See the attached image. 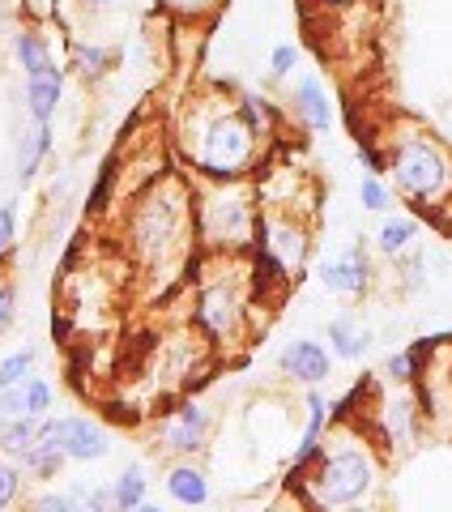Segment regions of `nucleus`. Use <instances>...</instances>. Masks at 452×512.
Instances as JSON below:
<instances>
[{"mask_svg": "<svg viewBox=\"0 0 452 512\" xmlns=\"http://www.w3.org/2000/svg\"><path fill=\"white\" fill-rule=\"evenodd\" d=\"M197 244V188L180 171H158L124 218V248L141 274L175 278Z\"/></svg>", "mask_w": 452, "mask_h": 512, "instance_id": "f257e3e1", "label": "nucleus"}, {"mask_svg": "<svg viewBox=\"0 0 452 512\" xmlns=\"http://www.w3.org/2000/svg\"><path fill=\"white\" fill-rule=\"evenodd\" d=\"M380 440H367L359 427L329 423L325 448L312 461V470L299 478V495L308 508H354L367 504L380 483Z\"/></svg>", "mask_w": 452, "mask_h": 512, "instance_id": "f03ea898", "label": "nucleus"}, {"mask_svg": "<svg viewBox=\"0 0 452 512\" xmlns=\"http://www.w3.org/2000/svg\"><path fill=\"white\" fill-rule=\"evenodd\" d=\"M180 150L201 180H244L261 158V137L235 107L192 103L180 124Z\"/></svg>", "mask_w": 452, "mask_h": 512, "instance_id": "7ed1b4c3", "label": "nucleus"}, {"mask_svg": "<svg viewBox=\"0 0 452 512\" xmlns=\"http://www.w3.org/2000/svg\"><path fill=\"white\" fill-rule=\"evenodd\" d=\"M384 158H389V180L406 197L418 214H444L452 201V150L427 128H397L384 141Z\"/></svg>", "mask_w": 452, "mask_h": 512, "instance_id": "20e7f679", "label": "nucleus"}, {"mask_svg": "<svg viewBox=\"0 0 452 512\" xmlns=\"http://www.w3.org/2000/svg\"><path fill=\"white\" fill-rule=\"evenodd\" d=\"M256 218H261V192L248 184V175L209 180V188L197 192V244L205 252H248L256 239Z\"/></svg>", "mask_w": 452, "mask_h": 512, "instance_id": "39448f33", "label": "nucleus"}, {"mask_svg": "<svg viewBox=\"0 0 452 512\" xmlns=\"http://www.w3.org/2000/svg\"><path fill=\"white\" fill-rule=\"evenodd\" d=\"M192 325L201 329L209 346H235L248 329V295L239 291V282L214 278L205 282L197 299H192Z\"/></svg>", "mask_w": 452, "mask_h": 512, "instance_id": "423d86ee", "label": "nucleus"}, {"mask_svg": "<svg viewBox=\"0 0 452 512\" xmlns=\"http://www.w3.org/2000/svg\"><path fill=\"white\" fill-rule=\"evenodd\" d=\"M252 248H265L269 256H278V261L290 269V278H299L303 269H308V256H312V227L295 205H261Z\"/></svg>", "mask_w": 452, "mask_h": 512, "instance_id": "0eeeda50", "label": "nucleus"}, {"mask_svg": "<svg viewBox=\"0 0 452 512\" xmlns=\"http://www.w3.org/2000/svg\"><path fill=\"white\" fill-rule=\"evenodd\" d=\"M209 427H214V414L201 402H180L154 423V448L167 457H197L209 440Z\"/></svg>", "mask_w": 452, "mask_h": 512, "instance_id": "6e6552de", "label": "nucleus"}, {"mask_svg": "<svg viewBox=\"0 0 452 512\" xmlns=\"http://www.w3.org/2000/svg\"><path fill=\"white\" fill-rule=\"evenodd\" d=\"M43 431L56 436V444L69 453V461H82V466L103 461L111 453V436L94 419H86V414H47Z\"/></svg>", "mask_w": 452, "mask_h": 512, "instance_id": "1a4fd4ad", "label": "nucleus"}, {"mask_svg": "<svg viewBox=\"0 0 452 512\" xmlns=\"http://www.w3.org/2000/svg\"><path fill=\"white\" fill-rule=\"evenodd\" d=\"M316 278L325 291L342 295V299H363L367 286H371V261H367V248L363 244H350L346 252L337 256H320L316 261Z\"/></svg>", "mask_w": 452, "mask_h": 512, "instance_id": "9d476101", "label": "nucleus"}, {"mask_svg": "<svg viewBox=\"0 0 452 512\" xmlns=\"http://www.w3.org/2000/svg\"><path fill=\"white\" fill-rule=\"evenodd\" d=\"M397 397H389V402H380L376 410V440L389 444L393 453H406V448H414L418 440V423H423V406H418V397L410 393V384H397Z\"/></svg>", "mask_w": 452, "mask_h": 512, "instance_id": "9b49d317", "label": "nucleus"}, {"mask_svg": "<svg viewBox=\"0 0 452 512\" xmlns=\"http://www.w3.org/2000/svg\"><path fill=\"white\" fill-rule=\"evenodd\" d=\"M278 372L286 380L303 384V389H312V384H325L333 376V350L316 338H290L278 355Z\"/></svg>", "mask_w": 452, "mask_h": 512, "instance_id": "f8f14e48", "label": "nucleus"}, {"mask_svg": "<svg viewBox=\"0 0 452 512\" xmlns=\"http://www.w3.org/2000/svg\"><path fill=\"white\" fill-rule=\"evenodd\" d=\"M290 111L295 120L308 128V133H329L333 128V103H329V90L316 73H303L295 86H290Z\"/></svg>", "mask_w": 452, "mask_h": 512, "instance_id": "ddd939ff", "label": "nucleus"}, {"mask_svg": "<svg viewBox=\"0 0 452 512\" xmlns=\"http://www.w3.org/2000/svg\"><path fill=\"white\" fill-rule=\"evenodd\" d=\"M163 491H167V500L184 504V508L209 504V478H205V470L192 457H175V466L163 478Z\"/></svg>", "mask_w": 452, "mask_h": 512, "instance_id": "4468645a", "label": "nucleus"}, {"mask_svg": "<svg viewBox=\"0 0 452 512\" xmlns=\"http://www.w3.org/2000/svg\"><path fill=\"white\" fill-rule=\"evenodd\" d=\"M60 99H64V69L56 60L47 64L43 73L26 77V111H30V120H47V124H52Z\"/></svg>", "mask_w": 452, "mask_h": 512, "instance_id": "2eb2a0df", "label": "nucleus"}, {"mask_svg": "<svg viewBox=\"0 0 452 512\" xmlns=\"http://www.w3.org/2000/svg\"><path fill=\"white\" fill-rule=\"evenodd\" d=\"M52 154V124L47 120H30L18 137V188H26L39 175L43 158Z\"/></svg>", "mask_w": 452, "mask_h": 512, "instance_id": "dca6fc26", "label": "nucleus"}, {"mask_svg": "<svg viewBox=\"0 0 452 512\" xmlns=\"http://www.w3.org/2000/svg\"><path fill=\"white\" fill-rule=\"evenodd\" d=\"M64 466H69V453H64V448L56 444V436H47V431L22 453V470L30 478H39V483H56Z\"/></svg>", "mask_w": 452, "mask_h": 512, "instance_id": "f3484780", "label": "nucleus"}, {"mask_svg": "<svg viewBox=\"0 0 452 512\" xmlns=\"http://www.w3.org/2000/svg\"><path fill=\"white\" fill-rule=\"evenodd\" d=\"M325 338H329L333 359H346V363H359L367 350H371V333L354 325L350 316H333L329 329H325Z\"/></svg>", "mask_w": 452, "mask_h": 512, "instance_id": "a211bd4d", "label": "nucleus"}, {"mask_svg": "<svg viewBox=\"0 0 452 512\" xmlns=\"http://www.w3.org/2000/svg\"><path fill=\"white\" fill-rule=\"evenodd\" d=\"M418 239V222L410 214H384L380 231H376V252L389 256V261H401Z\"/></svg>", "mask_w": 452, "mask_h": 512, "instance_id": "6ab92c4d", "label": "nucleus"}, {"mask_svg": "<svg viewBox=\"0 0 452 512\" xmlns=\"http://www.w3.org/2000/svg\"><path fill=\"white\" fill-rule=\"evenodd\" d=\"M111 491H116V508L120 512H133L145 508V491H150V478H145L141 461H128V466L111 478Z\"/></svg>", "mask_w": 452, "mask_h": 512, "instance_id": "aec40b11", "label": "nucleus"}, {"mask_svg": "<svg viewBox=\"0 0 452 512\" xmlns=\"http://www.w3.org/2000/svg\"><path fill=\"white\" fill-rule=\"evenodd\" d=\"M73 69L82 82H103L116 69V52L103 43H73Z\"/></svg>", "mask_w": 452, "mask_h": 512, "instance_id": "412c9836", "label": "nucleus"}, {"mask_svg": "<svg viewBox=\"0 0 452 512\" xmlns=\"http://www.w3.org/2000/svg\"><path fill=\"white\" fill-rule=\"evenodd\" d=\"M235 111H239V116H244V124H248V128H252V133L261 137V141H269V133H273V128H278V107H273V103L265 99V94H252V90H244V94H239V99H235Z\"/></svg>", "mask_w": 452, "mask_h": 512, "instance_id": "4be33fe9", "label": "nucleus"}, {"mask_svg": "<svg viewBox=\"0 0 452 512\" xmlns=\"http://www.w3.org/2000/svg\"><path fill=\"white\" fill-rule=\"evenodd\" d=\"M43 436V419H35V414H22V419H9L5 427H0V453L22 461V453L30 444H35Z\"/></svg>", "mask_w": 452, "mask_h": 512, "instance_id": "5701e85b", "label": "nucleus"}, {"mask_svg": "<svg viewBox=\"0 0 452 512\" xmlns=\"http://www.w3.org/2000/svg\"><path fill=\"white\" fill-rule=\"evenodd\" d=\"M13 56H18L26 77H35V73H43L47 64H52V47L43 43L39 30H18V35H13Z\"/></svg>", "mask_w": 452, "mask_h": 512, "instance_id": "b1692460", "label": "nucleus"}, {"mask_svg": "<svg viewBox=\"0 0 452 512\" xmlns=\"http://www.w3.org/2000/svg\"><path fill=\"white\" fill-rule=\"evenodd\" d=\"M35 359H39V350H35V346H22V350H13V355L0 359V389L26 384L30 376H35Z\"/></svg>", "mask_w": 452, "mask_h": 512, "instance_id": "393cba45", "label": "nucleus"}, {"mask_svg": "<svg viewBox=\"0 0 452 512\" xmlns=\"http://www.w3.org/2000/svg\"><path fill=\"white\" fill-rule=\"evenodd\" d=\"M359 205L367 214H389V205H393V188L384 184V175H363L359 180Z\"/></svg>", "mask_w": 452, "mask_h": 512, "instance_id": "a878e982", "label": "nucleus"}, {"mask_svg": "<svg viewBox=\"0 0 452 512\" xmlns=\"http://www.w3.org/2000/svg\"><path fill=\"white\" fill-rule=\"evenodd\" d=\"M22 393H26V414H35V419H47V414H52L56 393H52V384H47L43 376H30L22 384Z\"/></svg>", "mask_w": 452, "mask_h": 512, "instance_id": "bb28decb", "label": "nucleus"}, {"mask_svg": "<svg viewBox=\"0 0 452 512\" xmlns=\"http://www.w3.org/2000/svg\"><path fill=\"white\" fill-rule=\"evenodd\" d=\"M226 0H167V13H175L180 22H209Z\"/></svg>", "mask_w": 452, "mask_h": 512, "instance_id": "cd10ccee", "label": "nucleus"}, {"mask_svg": "<svg viewBox=\"0 0 452 512\" xmlns=\"http://www.w3.org/2000/svg\"><path fill=\"white\" fill-rule=\"evenodd\" d=\"M22 461H13V457H5L0 461V508H9L13 500H18V491H22Z\"/></svg>", "mask_w": 452, "mask_h": 512, "instance_id": "c85d7f7f", "label": "nucleus"}, {"mask_svg": "<svg viewBox=\"0 0 452 512\" xmlns=\"http://www.w3.org/2000/svg\"><path fill=\"white\" fill-rule=\"evenodd\" d=\"M295 69H299V47L295 43H278V47H273V52H269V73L278 77V82H286Z\"/></svg>", "mask_w": 452, "mask_h": 512, "instance_id": "c756f323", "label": "nucleus"}, {"mask_svg": "<svg viewBox=\"0 0 452 512\" xmlns=\"http://www.w3.org/2000/svg\"><path fill=\"white\" fill-rule=\"evenodd\" d=\"M77 504V495L73 491H43V495H35V500H30V508H43V512H73Z\"/></svg>", "mask_w": 452, "mask_h": 512, "instance_id": "7c9ffc66", "label": "nucleus"}, {"mask_svg": "<svg viewBox=\"0 0 452 512\" xmlns=\"http://www.w3.org/2000/svg\"><path fill=\"white\" fill-rule=\"evenodd\" d=\"M13 320H18V286L0 282V338L13 329Z\"/></svg>", "mask_w": 452, "mask_h": 512, "instance_id": "2f4dec72", "label": "nucleus"}, {"mask_svg": "<svg viewBox=\"0 0 452 512\" xmlns=\"http://www.w3.org/2000/svg\"><path fill=\"white\" fill-rule=\"evenodd\" d=\"M13 239H18V210H13V201L0 205V256L13 252Z\"/></svg>", "mask_w": 452, "mask_h": 512, "instance_id": "473e14b6", "label": "nucleus"}, {"mask_svg": "<svg viewBox=\"0 0 452 512\" xmlns=\"http://www.w3.org/2000/svg\"><path fill=\"white\" fill-rule=\"evenodd\" d=\"M0 414H5V423H9V419H22V414H26V393H22V384H13V389H0Z\"/></svg>", "mask_w": 452, "mask_h": 512, "instance_id": "72a5a7b5", "label": "nucleus"}, {"mask_svg": "<svg viewBox=\"0 0 452 512\" xmlns=\"http://www.w3.org/2000/svg\"><path fill=\"white\" fill-rule=\"evenodd\" d=\"M82 5H86L90 13H111V9L120 5V0H82Z\"/></svg>", "mask_w": 452, "mask_h": 512, "instance_id": "f704fd0d", "label": "nucleus"}, {"mask_svg": "<svg viewBox=\"0 0 452 512\" xmlns=\"http://www.w3.org/2000/svg\"><path fill=\"white\" fill-rule=\"evenodd\" d=\"M440 227H444V231H448V235H452V201H448V205H444V214H440Z\"/></svg>", "mask_w": 452, "mask_h": 512, "instance_id": "c9c22d12", "label": "nucleus"}, {"mask_svg": "<svg viewBox=\"0 0 452 512\" xmlns=\"http://www.w3.org/2000/svg\"><path fill=\"white\" fill-rule=\"evenodd\" d=\"M145 5H150V9H167V0H145Z\"/></svg>", "mask_w": 452, "mask_h": 512, "instance_id": "e433bc0d", "label": "nucleus"}]
</instances>
